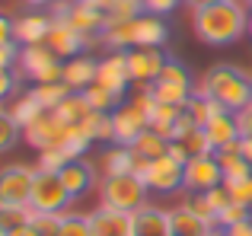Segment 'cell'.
<instances>
[{
  "label": "cell",
  "mask_w": 252,
  "mask_h": 236,
  "mask_svg": "<svg viewBox=\"0 0 252 236\" xmlns=\"http://www.w3.org/2000/svg\"><path fill=\"white\" fill-rule=\"evenodd\" d=\"M38 169L13 163V166L0 169V205H29L32 182H35Z\"/></svg>",
  "instance_id": "obj_7"
},
{
  "label": "cell",
  "mask_w": 252,
  "mask_h": 236,
  "mask_svg": "<svg viewBox=\"0 0 252 236\" xmlns=\"http://www.w3.org/2000/svg\"><path fill=\"white\" fill-rule=\"evenodd\" d=\"M240 147H243V156L252 163V134H246V137H240Z\"/></svg>",
  "instance_id": "obj_47"
},
{
  "label": "cell",
  "mask_w": 252,
  "mask_h": 236,
  "mask_svg": "<svg viewBox=\"0 0 252 236\" xmlns=\"http://www.w3.org/2000/svg\"><path fill=\"white\" fill-rule=\"evenodd\" d=\"M61 236H93L90 214H77V211L61 214Z\"/></svg>",
  "instance_id": "obj_37"
},
{
  "label": "cell",
  "mask_w": 252,
  "mask_h": 236,
  "mask_svg": "<svg viewBox=\"0 0 252 236\" xmlns=\"http://www.w3.org/2000/svg\"><path fill=\"white\" fill-rule=\"evenodd\" d=\"M179 118H182V109L179 106H163V102H157L154 115H150V128H154L157 134H163L166 141H172V131H176Z\"/></svg>",
  "instance_id": "obj_32"
},
{
  "label": "cell",
  "mask_w": 252,
  "mask_h": 236,
  "mask_svg": "<svg viewBox=\"0 0 252 236\" xmlns=\"http://www.w3.org/2000/svg\"><path fill=\"white\" fill-rule=\"evenodd\" d=\"M19 134H23V128H19V121L10 115V109L0 106V153H6V150L16 147Z\"/></svg>",
  "instance_id": "obj_35"
},
{
  "label": "cell",
  "mask_w": 252,
  "mask_h": 236,
  "mask_svg": "<svg viewBox=\"0 0 252 236\" xmlns=\"http://www.w3.org/2000/svg\"><path fill=\"white\" fill-rule=\"evenodd\" d=\"M169 227H172V236H204L208 230H214L208 220H201L185 205L176 207V211H169Z\"/></svg>",
  "instance_id": "obj_24"
},
{
  "label": "cell",
  "mask_w": 252,
  "mask_h": 236,
  "mask_svg": "<svg viewBox=\"0 0 252 236\" xmlns=\"http://www.w3.org/2000/svg\"><path fill=\"white\" fill-rule=\"evenodd\" d=\"M13 89H16V77H13V70H3V74H0V102H3Z\"/></svg>",
  "instance_id": "obj_45"
},
{
  "label": "cell",
  "mask_w": 252,
  "mask_h": 236,
  "mask_svg": "<svg viewBox=\"0 0 252 236\" xmlns=\"http://www.w3.org/2000/svg\"><path fill=\"white\" fill-rule=\"evenodd\" d=\"M179 3L182 0H144V10L154 13V16H166V13L179 10Z\"/></svg>",
  "instance_id": "obj_42"
},
{
  "label": "cell",
  "mask_w": 252,
  "mask_h": 236,
  "mask_svg": "<svg viewBox=\"0 0 252 236\" xmlns=\"http://www.w3.org/2000/svg\"><path fill=\"white\" fill-rule=\"evenodd\" d=\"M147 89L157 102H163V106H179V109H185V102L195 93V89L185 87V83H172V80H163V77H157L154 83H147Z\"/></svg>",
  "instance_id": "obj_23"
},
{
  "label": "cell",
  "mask_w": 252,
  "mask_h": 236,
  "mask_svg": "<svg viewBox=\"0 0 252 236\" xmlns=\"http://www.w3.org/2000/svg\"><path fill=\"white\" fill-rule=\"evenodd\" d=\"M99 38L112 51H131L134 48V19H112V23H105Z\"/></svg>",
  "instance_id": "obj_25"
},
{
  "label": "cell",
  "mask_w": 252,
  "mask_h": 236,
  "mask_svg": "<svg viewBox=\"0 0 252 236\" xmlns=\"http://www.w3.org/2000/svg\"><path fill=\"white\" fill-rule=\"evenodd\" d=\"M112 128H115V144L131 147V144L150 128V118L144 115V109L137 106V102H125L122 109L112 112Z\"/></svg>",
  "instance_id": "obj_10"
},
{
  "label": "cell",
  "mask_w": 252,
  "mask_h": 236,
  "mask_svg": "<svg viewBox=\"0 0 252 236\" xmlns=\"http://www.w3.org/2000/svg\"><path fill=\"white\" fill-rule=\"evenodd\" d=\"M55 115L61 118L64 124H83L86 118L93 115V109H90V102H86V96H83V93H70L67 99H64L61 106L55 109Z\"/></svg>",
  "instance_id": "obj_29"
},
{
  "label": "cell",
  "mask_w": 252,
  "mask_h": 236,
  "mask_svg": "<svg viewBox=\"0 0 252 236\" xmlns=\"http://www.w3.org/2000/svg\"><path fill=\"white\" fill-rule=\"evenodd\" d=\"M223 188L230 192V198H233L236 205L252 207V176H246V179H227Z\"/></svg>",
  "instance_id": "obj_39"
},
{
  "label": "cell",
  "mask_w": 252,
  "mask_h": 236,
  "mask_svg": "<svg viewBox=\"0 0 252 236\" xmlns=\"http://www.w3.org/2000/svg\"><path fill=\"white\" fill-rule=\"evenodd\" d=\"M51 32V16H42V13H29V16L16 19V42L23 45H45Z\"/></svg>",
  "instance_id": "obj_22"
},
{
  "label": "cell",
  "mask_w": 252,
  "mask_h": 236,
  "mask_svg": "<svg viewBox=\"0 0 252 236\" xmlns=\"http://www.w3.org/2000/svg\"><path fill=\"white\" fill-rule=\"evenodd\" d=\"M195 93L211 96L214 102H220L227 112H240L252 102V77L246 70L233 67V64H217L198 80Z\"/></svg>",
  "instance_id": "obj_2"
},
{
  "label": "cell",
  "mask_w": 252,
  "mask_h": 236,
  "mask_svg": "<svg viewBox=\"0 0 252 236\" xmlns=\"http://www.w3.org/2000/svg\"><path fill=\"white\" fill-rule=\"evenodd\" d=\"M144 10V0H115L112 3V10L105 13V23H112V19H137Z\"/></svg>",
  "instance_id": "obj_38"
},
{
  "label": "cell",
  "mask_w": 252,
  "mask_h": 236,
  "mask_svg": "<svg viewBox=\"0 0 252 236\" xmlns=\"http://www.w3.org/2000/svg\"><path fill=\"white\" fill-rule=\"evenodd\" d=\"M67 23L74 26V29H80L86 38H99L105 29V13L96 10V6L83 3V0H74L70 3V13H67Z\"/></svg>",
  "instance_id": "obj_19"
},
{
  "label": "cell",
  "mask_w": 252,
  "mask_h": 236,
  "mask_svg": "<svg viewBox=\"0 0 252 236\" xmlns=\"http://www.w3.org/2000/svg\"><path fill=\"white\" fill-rule=\"evenodd\" d=\"M217 163H220L223 169V182L227 179H246V176H252V163L243 156V147L236 144V147H227V150H217Z\"/></svg>",
  "instance_id": "obj_26"
},
{
  "label": "cell",
  "mask_w": 252,
  "mask_h": 236,
  "mask_svg": "<svg viewBox=\"0 0 252 236\" xmlns=\"http://www.w3.org/2000/svg\"><path fill=\"white\" fill-rule=\"evenodd\" d=\"M67 128H70V124H64L55 112H45L42 118H38V121H32L29 128L23 131V134H26V141H29L32 147L38 150V153H42V150L61 147L64 137H67Z\"/></svg>",
  "instance_id": "obj_12"
},
{
  "label": "cell",
  "mask_w": 252,
  "mask_h": 236,
  "mask_svg": "<svg viewBox=\"0 0 252 236\" xmlns=\"http://www.w3.org/2000/svg\"><path fill=\"white\" fill-rule=\"evenodd\" d=\"M96 83L105 87L109 93L115 96H125L131 83V74H128V51H112L109 58L99 61V74H96Z\"/></svg>",
  "instance_id": "obj_14"
},
{
  "label": "cell",
  "mask_w": 252,
  "mask_h": 236,
  "mask_svg": "<svg viewBox=\"0 0 252 236\" xmlns=\"http://www.w3.org/2000/svg\"><path fill=\"white\" fill-rule=\"evenodd\" d=\"M10 236H38V233H35V227H32V224H26V227H19L16 233H10Z\"/></svg>",
  "instance_id": "obj_49"
},
{
  "label": "cell",
  "mask_w": 252,
  "mask_h": 236,
  "mask_svg": "<svg viewBox=\"0 0 252 236\" xmlns=\"http://www.w3.org/2000/svg\"><path fill=\"white\" fill-rule=\"evenodd\" d=\"M10 42H16V19L0 13V45H10Z\"/></svg>",
  "instance_id": "obj_43"
},
{
  "label": "cell",
  "mask_w": 252,
  "mask_h": 236,
  "mask_svg": "<svg viewBox=\"0 0 252 236\" xmlns=\"http://www.w3.org/2000/svg\"><path fill=\"white\" fill-rule=\"evenodd\" d=\"M147 182L141 179L137 173H122V176H105L99 182V198H102L105 207H115V211H141L147 205Z\"/></svg>",
  "instance_id": "obj_3"
},
{
  "label": "cell",
  "mask_w": 252,
  "mask_h": 236,
  "mask_svg": "<svg viewBox=\"0 0 252 236\" xmlns=\"http://www.w3.org/2000/svg\"><path fill=\"white\" fill-rule=\"evenodd\" d=\"M19 51H23L19 42L0 45V74H3V70H13V64H19Z\"/></svg>",
  "instance_id": "obj_41"
},
{
  "label": "cell",
  "mask_w": 252,
  "mask_h": 236,
  "mask_svg": "<svg viewBox=\"0 0 252 236\" xmlns=\"http://www.w3.org/2000/svg\"><path fill=\"white\" fill-rule=\"evenodd\" d=\"M249 35H252V10H249Z\"/></svg>",
  "instance_id": "obj_53"
},
{
  "label": "cell",
  "mask_w": 252,
  "mask_h": 236,
  "mask_svg": "<svg viewBox=\"0 0 252 236\" xmlns=\"http://www.w3.org/2000/svg\"><path fill=\"white\" fill-rule=\"evenodd\" d=\"M96 74H99V61H93V58H86V55H77V58H70V61H64L61 80L67 83L74 93H83V89H90L93 83H96Z\"/></svg>",
  "instance_id": "obj_16"
},
{
  "label": "cell",
  "mask_w": 252,
  "mask_h": 236,
  "mask_svg": "<svg viewBox=\"0 0 252 236\" xmlns=\"http://www.w3.org/2000/svg\"><path fill=\"white\" fill-rule=\"evenodd\" d=\"M191 29H195L198 42L204 45H230L249 32V10L243 6V0H217L208 6H195L191 10Z\"/></svg>",
  "instance_id": "obj_1"
},
{
  "label": "cell",
  "mask_w": 252,
  "mask_h": 236,
  "mask_svg": "<svg viewBox=\"0 0 252 236\" xmlns=\"http://www.w3.org/2000/svg\"><path fill=\"white\" fill-rule=\"evenodd\" d=\"M83 3H90V6H96V10L109 13V10H112V3H115V0H83Z\"/></svg>",
  "instance_id": "obj_48"
},
{
  "label": "cell",
  "mask_w": 252,
  "mask_h": 236,
  "mask_svg": "<svg viewBox=\"0 0 252 236\" xmlns=\"http://www.w3.org/2000/svg\"><path fill=\"white\" fill-rule=\"evenodd\" d=\"M185 3L195 10V6H208V3H217V0H185Z\"/></svg>",
  "instance_id": "obj_50"
},
{
  "label": "cell",
  "mask_w": 252,
  "mask_h": 236,
  "mask_svg": "<svg viewBox=\"0 0 252 236\" xmlns=\"http://www.w3.org/2000/svg\"><path fill=\"white\" fill-rule=\"evenodd\" d=\"M83 96H86V102H90V109L93 112H105V115H112L115 109H122L125 102H122V96H115V93H109L105 87H99V83H93L90 89H83Z\"/></svg>",
  "instance_id": "obj_34"
},
{
  "label": "cell",
  "mask_w": 252,
  "mask_h": 236,
  "mask_svg": "<svg viewBox=\"0 0 252 236\" xmlns=\"http://www.w3.org/2000/svg\"><path fill=\"white\" fill-rule=\"evenodd\" d=\"M220 112H227V109H223L220 102H214L211 96H204V93H191V99L185 102V115H189L195 124H201V128L211 121V118H217Z\"/></svg>",
  "instance_id": "obj_28"
},
{
  "label": "cell",
  "mask_w": 252,
  "mask_h": 236,
  "mask_svg": "<svg viewBox=\"0 0 252 236\" xmlns=\"http://www.w3.org/2000/svg\"><path fill=\"white\" fill-rule=\"evenodd\" d=\"M141 179L147 182L150 192L160 195H172L179 188H185V163H179L172 153L160 156V160H150L147 166L141 169Z\"/></svg>",
  "instance_id": "obj_6"
},
{
  "label": "cell",
  "mask_w": 252,
  "mask_h": 236,
  "mask_svg": "<svg viewBox=\"0 0 252 236\" xmlns=\"http://www.w3.org/2000/svg\"><path fill=\"white\" fill-rule=\"evenodd\" d=\"M77 156L70 153L67 147H51V150H42L38 153V169H51V173H61L67 163H74Z\"/></svg>",
  "instance_id": "obj_36"
},
{
  "label": "cell",
  "mask_w": 252,
  "mask_h": 236,
  "mask_svg": "<svg viewBox=\"0 0 252 236\" xmlns=\"http://www.w3.org/2000/svg\"><path fill=\"white\" fill-rule=\"evenodd\" d=\"M204 131H208V141H211V147H214V153L217 150H227V147H236L240 137H243L233 112H220L217 118H211V121L204 124Z\"/></svg>",
  "instance_id": "obj_17"
},
{
  "label": "cell",
  "mask_w": 252,
  "mask_h": 236,
  "mask_svg": "<svg viewBox=\"0 0 252 236\" xmlns=\"http://www.w3.org/2000/svg\"><path fill=\"white\" fill-rule=\"evenodd\" d=\"M144 166H147V163H144L131 147H122V144H115L112 150H105V156H102V173L105 176H122V173H137L141 176Z\"/></svg>",
  "instance_id": "obj_21"
},
{
  "label": "cell",
  "mask_w": 252,
  "mask_h": 236,
  "mask_svg": "<svg viewBox=\"0 0 252 236\" xmlns=\"http://www.w3.org/2000/svg\"><path fill=\"white\" fill-rule=\"evenodd\" d=\"M223 236H252V217H249V220H243V224L223 227Z\"/></svg>",
  "instance_id": "obj_46"
},
{
  "label": "cell",
  "mask_w": 252,
  "mask_h": 236,
  "mask_svg": "<svg viewBox=\"0 0 252 236\" xmlns=\"http://www.w3.org/2000/svg\"><path fill=\"white\" fill-rule=\"evenodd\" d=\"M236 115V124H240V134L246 137V134H252V102L246 109H240V112H233Z\"/></svg>",
  "instance_id": "obj_44"
},
{
  "label": "cell",
  "mask_w": 252,
  "mask_h": 236,
  "mask_svg": "<svg viewBox=\"0 0 252 236\" xmlns=\"http://www.w3.org/2000/svg\"><path fill=\"white\" fill-rule=\"evenodd\" d=\"M32 207L29 205H0V236L16 233L19 227H26L32 220Z\"/></svg>",
  "instance_id": "obj_30"
},
{
  "label": "cell",
  "mask_w": 252,
  "mask_h": 236,
  "mask_svg": "<svg viewBox=\"0 0 252 236\" xmlns=\"http://www.w3.org/2000/svg\"><path fill=\"white\" fill-rule=\"evenodd\" d=\"M217 185H223V169H220L214 153L191 156L185 163V188L189 192H211Z\"/></svg>",
  "instance_id": "obj_8"
},
{
  "label": "cell",
  "mask_w": 252,
  "mask_h": 236,
  "mask_svg": "<svg viewBox=\"0 0 252 236\" xmlns=\"http://www.w3.org/2000/svg\"><path fill=\"white\" fill-rule=\"evenodd\" d=\"M169 58L163 55V48H131L128 51V74H131V83H154L160 77V70L166 67Z\"/></svg>",
  "instance_id": "obj_11"
},
{
  "label": "cell",
  "mask_w": 252,
  "mask_h": 236,
  "mask_svg": "<svg viewBox=\"0 0 252 236\" xmlns=\"http://www.w3.org/2000/svg\"><path fill=\"white\" fill-rule=\"evenodd\" d=\"M61 179H64V185H67L70 198L77 201V198H83V195L96 185V166L77 156L74 163H67V166L61 169Z\"/></svg>",
  "instance_id": "obj_18"
},
{
  "label": "cell",
  "mask_w": 252,
  "mask_h": 236,
  "mask_svg": "<svg viewBox=\"0 0 252 236\" xmlns=\"http://www.w3.org/2000/svg\"><path fill=\"white\" fill-rule=\"evenodd\" d=\"M131 150H134V153L141 156L144 163H150V160H160V156L169 153V141H166L163 134H157L154 128H147L134 144H131Z\"/></svg>",
  "instance_id": "obj_27"
},
{
  "label": "cell",
  "mask_w": 252,
  "mask_h": 236,
  "mask_svg": "<svg viewBox=\"0 0 252 236\" xmlns=\"http://www.w3.org/2000/svg\"><path fill=\"white\" fill-rule=\"evenodd\" d=\"M90 230H93V236H137L134 214L115 211V207H105V205H99L90 214Z\"/></svg>",
  "instance_id": "obj_13"
},
{
  "label": "cell",
  "mask_w": 252,
  "mask_h": 236,
  "mask_svg": "<svg viewBox=\"0 0 252 236\" xmlns=\"http://www.w3.org/2000/svg\"><path fill=\"white\" fill-rule=\"evenodd\" d=\"M134 233L137 236H172L169 211L154 207V205H144L141 211H134Z\"/></svg>",
  "instance_id": "obj_20"
},
{
  "label": "cell",
  "mask_w": 252,
  "mask_h": 236,
  "mask_svg": "<svg viewBox=\"0 0 252 236\" xmlns=\"http://www.w3.org/2000/svg\"><path fill=\"white\" fill-rule=\"evenodd\" d=\"M45 45H48L58 58L70 61V58L83 55L86 45H93V38H86L80 29H74L67 19H51V32H48V38H45Z\"/></svg>",
  "instance_id": "obj_9"
},
{
  "label": "cell",
  "mask_w": 252,
  "mask_h": 236,
  "mask_svg": "<svg viewBox=\"0 0 252 236\" xmlns=\"http://www.w3.org/2000/svg\"><path fill=\"white\" fill-rule=\"evenodd\" d=\"M204 236H223V230H220V227H214V230H208Z\"/></svg>",
  "instance_id": "obj_52"
},
{
  "label": "cell",
  "mask_w": 252,
  "mask_h": 236,
  "mask_svg": "<svg viewBox=\"0 0 252 236\" xmlns=\"http://www.w3.org/2000/svg\"><path fill=\"white\" fill-rule=\"evenodd\" d=\"M169 42V26L163 16L154 13H141L134 19V48H163Z\"/></svg>",
  "instance_id": "obj_15"
},
{
  "label": "cell",
  "mask_w": 252,
  "mask_h": 236,
  "mask_svg": "<svg viewBox=\"0 0 252 236\" xmlns=\"http://www.w3.org/2000/svg\"><path fill=\"white\" fill-rule=\"evenodd\" d=\"M243 3H249V6H252V0H243Z\"/></svg>",
  "instance_id": "obj_54"
},
{
  "label": "cell",
  "mask_w": 252,
  "mask_h": 236,
  "mask_svg": "<svg viewBox=\"0 0 252 236\" xmlns=\"http://www.w3.org/2000/svg\"><path fill=\"white\" fill-rule=\"evenodd\" d=\"M26 3H29V6H51L55 0H26Z\"/></svg>",
  "instance_id": "obj_51"
},
{
  "label": "cell",
  "mask_w": 252,
  "mask_h": 236,
  "mask_svg": "<svg viewBox=\"0 0 252 236\" xmlns=\"http://www.w3.org/2000/svg\"><path fill=\"white\" fill-rule=\"evenodd\" d=\"M70 201H74V198H70L61 173L38 169L35 182H32V195H29V207H32V211H35V214H67Z\"/></svg>",
  "instance_id": "obj_4"
},
{
  "label": "cell",
  "mask_w": 252,
  "mask_h": 236,
  "mask_svg": "<svg viewBox=\"0 0 252 236\" xmlns=\"http://www.w3.org/2000/svg\"><path fill=\"white\" fill-rule=\"evenodd\" d=\"M19 70L32 83H58L64 74V64L48 45H26L19 51Z\"/></svg>",
  "instance_id": "obj_5"
},
{
  "label": "cell",
  "mask_w": 252,
  "mask_h": 236,
  "mask_svg": "<svg viewBox=\"0 0 252 236\" xmlns=\"http://www.w3.org/2000/svg\"><path fill=\"white\" fill-rule=\"evenodd\" d=\"M45 112H48V109H45L42 102L35 99V93H26V96H19V99L13 102V109H10V115L19 121V128H23V131L29 128L32 121H38V118H42Z\"/></svg>",
  "instance_id": "obj_31"
},
{
  "label": "cell",
  "mask_w": 252,
  "mask_h": 236,
  "mask_svg": "<svg viewBox=\"0 0 252 236\" xmlns=\"http://www.w3.org/2000/svg\"><path fill=\"white\" fill-rule=\"evenodd\" d=\"M32 93H35V99L42 102V106L48 109V112H55V109L61 106V102L67 99V96L74 93V89H70L64 80H58V83H35V89H32Z\"/></svg>",
  "instance_id": "obj_33"
},
{
  "label": "cell",
  "mask_w": 252,
  "mask_h": 236,
  "mask_svg": "<svg viewBox=\"0 0 252 236\" xmlns=\"http://www.w3.org/2000/svg\"><path fill=\"white\" fill-rule=\"evenodd\" d=\"M252 217V207H246V205H236V201H230L227 207H223L220 214H217V227H233V224H243V220H249Z\"/></svg>",
  "instance_id": "obj_40"
}]
</instances>
